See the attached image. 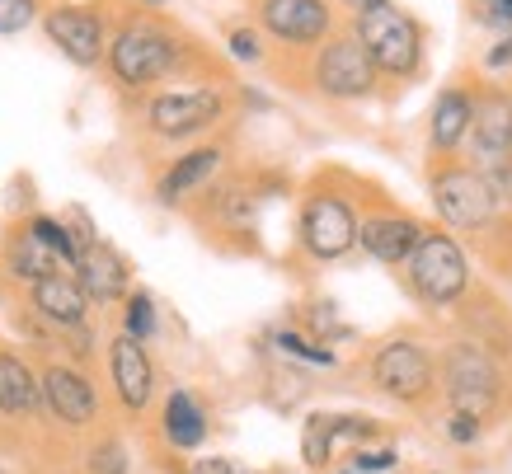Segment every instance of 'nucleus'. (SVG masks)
I'll return each mask as SVG.
<instances>
[{
  "mask_svg": "<svg viewBox=\"0 0 512 474\" xmlns=\"http://www.w3.org/2000/svg\"><path fill=\"white\" fill-rule=\"evenodd\" d=\"M0 474H5V470H0Z\"/></svg>",
  "mask_w": 512,
  "mask_h": 474,
  "instance_id": "obj_42",
  "label": "nucleus"
},
{
  "mask_svg": "<svg viewBox=\"0 0 512 474\" xmlns=\"http://www.w3.org/2000/svg\"><path fill=\"white\" fill-rule=\"evenodd\" d=\"M311 329H320V334H329V338L348 334V324L334 320V306H329V301H315V306H311Z\"/></svg>",
  "mask_w": 512,
  "mask_h": 474,
  "instance_id": "obj_36",
  "label": "nucleus"
},
{
  "mask_svg": "<svg viewBox=\"0 0 512 474\" xmlns=\"http://www.w3.org/2000/svg\"><path fill=\"white\" fill-rule=\"evenodd\" d=\"M202 47L188 43L170 19L151 15V10H132L109 29V47H104V71L118 90L146 94L174 80L179 71L193 66Z\"/></svg>",
  "mask_w": 512,
  "mask_h": 474,
  "instance_id": "obj_1",
  "label": "nucleus"
},
{
  "mask_svg": "<svg viewBox=\"0 0 512 474\" xmlns=\"http://www.w3.org/2000/svg\"><path fill=\"white\" fill-rule=\"evenodd\" d=\"M484 66H489V71H498V66H512V33L503 38V43L489 47V57H484Z\"/></svg>",
  "mask_w": 512,
  "mask_h": 474,
  "instance_id": "obj_37",
  "label": "nucleus"
},
{
  "mask_svg": "<svg viewBox=\"0 0 512 474\" xmlns=\"http://www.w3.org/2000/svg\"><path fill=\"white\" fill-rule=\"evenodd\" d=\"M38 385H43V409L57 423H66V428H85V423L99 418V390H94V381L80 367L47 362Z\"/></svg>",
  "mask_w": 512,
  "mask_h": 474,
  "instance_id": "obj_16",
  "label": "nucleus"
},
{
  "mask_svg": "<svg viewBox=\"0 0 512 474\" xmlns=\"http://www.w3.org/2000/svg\"><path fill=\"white\" fill-rule=\"evenodd\" d=\"M235 108V90L221 80L202 85H174V90H151L141 104V132L160 146H193L217 132Z\"/></svg>",
  "mask_w": 512,
  "mask_h": 474,
  "instance_id": "obj_2",
  "label": "nucleus"
},
{
  "mask_svg": "<svg viewBox=\"0 0 512 474\" xmlns=\"http://www.w3.org/2000/svg\"><path fill=\"white\" fill-rule=\"evenodd\" d=\"M38 409H43L38 371H33L15 348H0V413L29 418V413H38Z\"/></svg>",
  "mask_w": 512,
  "mask_h": 474,
  "instance_id": "obj_22",
  "label": "nucleus"
},
{
  "mask_svg": "<svg viewBox=\"0 0 512 474\" xmlns=\"http://www.w3.org/2000/svg\"><path fill=\"white\" fill-rule=\"evenodd\" d=\"M339 5L357 19V15H367V10H376V5H386V0H339Z\"/></svg>",
  "mask_w": 512,
  "mask_h": 474,
  "instance_id": "obj_38",
  "label": "nucleus"
},
{
  "mask_svg": "<svg viewBox=\"0 0 512 474\" xmlns=\"http://www.w3.org/2000/svg\"><path fill=\"white\" fill-rule=\"evenodd\" d=\"M193 212L212 235H226V240H249L254 235V221H259V193L245 174H226L221 169L212 184L193 198Z\"/></svg>",
  "mask_w": 512,
  "mask_h": 474,
  "instance_id": "obj_13",
  "label": "nucleus"
},
{
  "mask_svg": "<svg viewBox=\"0 0 512 474\" xmlns=\"http://www.w3.org/2000/svg\"><path fill=\"white\" fill-rule=\"evenodd\" d=\"M38 24H43L47 43L57 47L71 66H80V71L104 66V47H109L104 5H94V0H57V5H43Z\"/></svg>",
  "mask_w": 512,
  "mask_h": 474,
  "instance_id": "obj_10",
  "label": "nucleus"
},
{
  "mask_svg": "<svg viewBox=\"0 0 512 474\" xmlns=\"http://www.w3.org/2000/svg\"><path fill=\"white\" fill-rule=\"evenodd\" d=\"M400 282L423 310H451L475 287V273L461 240L447 226H423L414 254L400 263Z\"/></svg>",
  "mask_w": 512,
  "mask_h": 474,
  "instance_id": "obj_4",
  "label": "nucleus"
},
{
  "mask_svg": "<svg viewBox=\"0 0 512 474\" xmlns=\"http://www.w3.org/2000/svg\"><path fill=\"white\" fill-rule=\"evenodd\" d=\"M254 29L292 52H315L339 29L334 0H254Z\"/></svg>",
  "mask_w": 512,
  "mask_h": 474,
  "instance_id": "obj_11",
  "label": "nucleus"
},
{
  "mask_svg": "<svg viewBox=\"0 0 512 474\" xmlns=\"http://www.w3.org/2000/svg\"><path fill=\"white\" fill-rule=\"evenodd\" d=\"M428 193H433V212L451 235H475L498 216L494 198L484 174L470 165L466 155H451V160H433L428 165Z\"/></svg>",
  "mask_w": 512,
  "mask_h": 474,
  "instance_id": "obj_8",
  "label": "nucleus"
},
{
  "mask_svg": "<svg viewBox=\"0 0 512 474\" xmlns=\"http://www.w3.org/2000/svg\"><path fill=\"white\" fill-rule=\"evenodd\" d=\"M160 428H165V442L179 446V451H193L207 437V413L188 390H170L165 409H160Z\"/></svg>",
  "mask_w": 512,
  "mask_h": 474,
  "instance_id": "obj_23",
  "label": "nucleus"
},
{
  "mask_svg": "<svg viewBox=\"0 0 512 474\" xmlns=\"http://www.w3.org/2000/svg\"><path fill=\"white\" fill-rule=\"evenodd\" d=\"M296 249L311 263H339L357 249V193L348 188V179L325 174L301 193Z\"/></svg>",
  "mask_w": 512,
  "mask_h": 474,
  "instance_id": "obj_3",
  "label": "nucleus"
},
{
  "mask_svg": "<svg viewBox=\"0 0 512 474\" xmlns=\"http://www.w3.org/2000/svg\"><path fill=\"white\" fill-rule=\"evenodd\" d=\"M198 474H231V465H226V460H202Z\"/></svg>",
  "mask_w": 512,
  "mask_h": 474,
  "instance_id": "obj_39",
  "label": "nucleus"
},
{
  "mask_svg": "<svg viewBox=\"0 0 512 474\" xmlns=\"http://www.w3.org/2000/svg\"><path fill=\"white\" fill-rule=\"evenodd\" d=\"M29 310H33V320L43 324V329H57V334L90 324V296L80 291L76 273H57V277L33 282L29 287Z\"/></svg>",
  "mask_w": 512,
  "mask_h": 474,
  "instance_id": "obj_20",
  "label": "nucleus"
},
{
  "mask_svg": "<svg viewBox=\"0 0 512 474\" xmlns=\"http://www.w3.org/2000/svg\"><path fill=\"white\" fill-rule=\"evenodd\" d=\"M470 118H475V85H442L428 113V155L433 160H451L466 151Z\"/></svg>",
  "mask_w": 512,
  "mask_h": 474,
  "instance_id": "obj_18",
  "label": "nucleus"
},
{
  "mask_svg": "<svg viewBox=\"0 0 512 474\" xmlns=\"http://www.w3.org/2000/svg\"><path fill=\"white\" fill-rule=\"evenodd\" d=\"M353 38L362 43L367 52V62L376 66V76L390 80V85H409V80L423 76V57H428V33L423 24L404 5L386 0V5H376L367 15H357L353 24Z\"/></svg>",
  "mask_w": 512,
  "mask_h": 474,
  "instance_id": "obj_5",
  "label": "nucleus"
},
{
  "mask_svg": "<svg viewBox=\"0 0 512 474\" xmlns=\"http://www.w3.org/2000/svg\"><path fill=\"white\" fill-rule=\"evenodd\" d=\"M480 174H484V184H489V198H494L498 212H512V160L494 169H480Z\"/></svg>",
  "mask_w": 512,
  "mask_h": 474,
  "instance_id": "obj_32",
  "label": "nucleus"
},
{
  "mask_svg": "<svg viewBox=\"0 0 512 474\" xmlns=\"http://www.w3.org/2000/svg\"><path fill=\"white\" fill-rule=\"evenodd\" d=\"M165 5H170V0H132V10H151V15H156V10H165Z\"/></svg>",
  "mask_w": 512,
  "mask_h": 474,
  "instance_id": "obj_40",
  "label": "nucleus"
},
{
  "mask_svg": "<svg viewBox=\"0 0 512 474\" xmlns=\"http://www.w3.org/2000/svg\"><path fill=\"white\" fill-rule=\"evenodd\" d=\"M423 474H433V470H423Z\"/></svg>",
  "mask_w": 512,
  "mask_h": 474,
  "instance_id": "obj_41",
  "label": "nucleus"
},
{
  "mask_svg": "<svg viewBox=\"0 0 512 474\" xmlns=\"http://www.w3.org/2000/svg\"><path fill=\"white\" fill-rule=\"evenodd\" d=\"M367 376H372V385L386 399L409 404V409H423L437 395V357L428 352V343H419V338H409V334L386 338L372 352Z\"/></svg>",
  "mask_w": 512,
  "mask_h": 474,
  "instance_id": "obj_9",
  "label": "nucleus"
},
{
  "mask_svg": "<svg viewBox=\"0 0 512 474\" xmlns=\"http://www.w3.org/2000/svg\"><path fill=\"white\" fill-rule=\"evenodd\" d=\"M306 85L329 104H367L381 94L386 80L376 76V66L367 62L362 43L353 38V29H334L325 43L311 52L306 66Z\"/></svg>",
  "mask_w": 512,
  "mask_h": 474,
  "instance_id": "obj_7",
  "label": "nucleus"
},
{
  "mask_svg": "<svg viewBox=\"0 0 512 474\" xmlns=\"http://www.w3.org/2000/svg\"><path fill=\"white\" fill-rule=\"evenodd\" d=\"M76 282L90 296V306H123V296L132 291V263L123 259V249L99 235L94 245L80 249Z\"/></svg>",
  "mask_w": 512,
  "mask_h": 474,
  "instance_id": "obj_17",
  "label": "nucleus"
},
{
  "mask_svg": "<svg viewBox=\"0 0 512 474\" xmlns=\"http://www.w3.org/2000/svg\"><path fill=\"white\" fill-rule=\"evenodd\" d=\"M24 226L43 240L57 259H66L71 263V273H76V259H80V249H76V240L66 235V226H62V216H47V212H33V216H24Z\"/></svg>",
  "mask_w": 512,
  "mask_h": 474,
  "instance_id": "obj_27",
  "label": "nucleus"
},
{
  "mask_svg": "<svg viewBox=\"0 0 512 474\" xmlns=\"http://www.w3.org/2000/svg\"><path fill=\"white\" fill-rule=\"evenodd\" d=\"M226 165H231V146L226 141H193L188 151H179L170 165L160 169L151 193H156L160 207H188Z\"/></svg>",
  "mask_w": 512,
  "mask_h": 474,
  "instance_id": "obj_15",
  "label": "nucleus"
},
{
  "mask_svg": "<svg viewBox=\"0 0 512 474\" xmlns=\"http://www.w3.org/2000/svg\"><path fill=\"white\" fill-rule=\"evenodd\" d=\"M475 240V254L484 259V268L498 277H512V212H498L484 230L470 235Z\"/></svg>",
  "mask_w": 512,
  "mask_h": 474,
  "instance_id": "obj_24",
  "label": "nucleus"
},
{
  "mask_svg": "<svg viewBox=\"0 0 512 474\" xmlns=\"http://www.w3.org/2000/svg\"><path fill=\"white\" fill-rule=\"evenodd\" d=\"M160 329V315H156V296L151 291L132 287L123 296V334L137 338V343H146V338H156Z\"/></svg>",
  "mask_w": 512,
  "mask_h": 474,
  "instance_id": "obj_25",
  "label": "nucleus"
},
{
  "mask_svg": "<svg viewBox=\"0 0 512 474\" xmlns=\"http://www.w3.org/2000/svg\"><path fill=\"white\" fill-rule=\"evenodd\" d=\"M475 169H494L512 160V90L508 85H475V118L461 151Z\"/></svg>",
  "mask_w": 512,
  "mask_h": 474,
  "instance_id": "obj_14",
  "label": "nucleus"
},
{
  "mask_svg": "<svg viewBox=\"0 0 512 474\" xmlns=\"http://www.w3.org/2000/svg\"><path fill=\"white\" fill-rule=\"evenodd\" d=\"M109 381L118 390V404L127 413H141L151 399H156V367H151V352L146 343L127 338L118 329V338L109 343Z\"/></svg>",
  "mask_w": 512,
  "mask_h": 474,
  "instance_id": "obj_19",
  "label": "nucleus"
},
{
  "mask_svg": "<svg viewBox=\"0 0 512 474\" xmlns=\"http://www.w3.org/2000/svg\"><path fill=\"white\" fill-rule=\"evenodd\" d=\"M62 226H66V235L76 240V249H85V245H94V240H99V230H94V221H90V212H85V207H66Z\"/></svg>",
  "mask_w": 512,
  "mask_h": 474,
  "instance_id": "obj_34",
  "label": "nucleus"
},
{
  "mask_svg": "<svg viewBox=\"0 0 512 474\" xmlns=\"http://www.w3.org/2000/svg\"><path fill=\"white\" fill-rule=\"evenodd\" d=\"M0 273L10 277L15 287L29 291L33 282H43V277H57V273H71V263L57 259L52 249L33 235L24 221H19L10 235H5V249H0Z\"/></svg>",
  "mask_w": 512,
  "mask_h": 474,
  "instance_id": "obj_21",
  "label": "nucleus"
},
{
  "mask_svg": "<svg viewBox=\"0 0 512 474\" xmlns=\"http://www.w3.org/2000/svg\"><path fill=\"white\" fill-rule=\"evenodd\" d=\"M301 456L311 470H325L329 456H334V418L329 413H311L306 428H301Z\"/></svg>",
  "mask_w": 512,
  "mask_h": 474,
  "instance_id": "obj_26",
  "label": "nucleus"
},
{
  "mask_svg": "<svg viewBox=\"0 0 512 474\" xmlns=\"http://www.w3.org/2000/svg\"><path fill=\"white\" fill-rule=\"evenodd\" d=\"M480 437H484V418L451 409V418H447V442H456V446H475Z\"/></svg>",
  "mask_w": 512,
  "mask_h": 474,
  "instance_id": "obj_33",
  "label": "nucleus"
},
{
  "mask_svg": "<svg viewBox=\"0 0 512 474\" xmlns=\"http://www.w3.org/2000/svg\"><path fill=\"white\" fill-rule=\"evenodd\" d=\"M273 348L287 352V357H296V362H311V367H339V357H334L325 343L296 334V329H273Z\"/></svg>",
  "mask_w": 512,
  "mask_h": 474,
  "instance_id": "obj_28",
  "label": "nucleus"
},
{
  "mask_svg": "<svg viewBox=\"0 0 512 474\" xmlns=\"http://www.w3.org/2000/svg\"><path fill=\"white\" fill-rule=\"evenodd\" d=\"M437 390L447 395V404L456 413H475V418H489V413L503 404V367L498 357L475 338H451L442 357H437Z\"/></svg>",
  "mask_w": 512,
  "mask_h": 474,
  "instance_id": "obj_6",
  "label": "nucleus"
},
{
  "mask_svg": "<svg viewBox=\"0 0 512 474\" xmlns=\"http://www.w3.org/2000/svg\"><path fill=\"white\" fill-rule=\"evenodd\" d=\"M85 474H127V451L118 437H104V442L90 446L85 456Z\"/></svg>",
  "mask_w": 512,
  "mask_h": 474,
  "instance_id": "obj_31",
  "label": "nucleus"
},
{
  "mask_svg": "<svg viewBox=\"0 0 512 474\" xmlns=\"http://www.w3.org/2000/svg\"><path fill=\"white\" fill-rule=\"evenodd\" d=\"M353 465H357V474H381L395 465V451H390V446H381V451H362V446H357Z\"/></svg>",
  "mask_w": 512,
  "mask_h": 474,
  "instance_id": "obj_35",
  "label": "nucleus"
},
{
  "mask_svg": "<svg viewBox=\"0 0 512 474\" xmlns=\"http://www.w3.org/2000/svg\"><path fill=\"white\" fill-rule=\"evenodd\" d=\"M423 235V221L395 202H357V249L381 268H400Z\"/></svg>",
  "mask_w": 512,
  "mask_h": 474,
  "instance_id": "obj_12",
  "label": "nucleus"
},
{
  "mask_svg": "<svg viewBox=\"0 0 512 474\" xmlns=\"http://www.w3.org/2000/svg\"><path fill=\"white\" fill-rule=\"evenodd\" d=\"M38 15H43V0H0V38L33 29Z\"/></svg>",
  "mask_w": 512,
  "mask_h": 474,
  "instance_id": "obj_30",
  "label": "nucleus"
},
{
  "mask_svg": "<svg viewBox=\"0 0 512 474\" xmlns=\"http://www.w3.org/2000/svg\"><path fill=\"white\" fill-rule=\"evenodd\" d=\"M226 52H231L235 62H245V66H264L268 62L264 33L249 29V24H235V29H226Z\"/></svg>",
  "mask_w": 512,
  "mask_h": 474,
  "instance_id": "obj_29",
  "label": "nucleus"
}]
</instances>
